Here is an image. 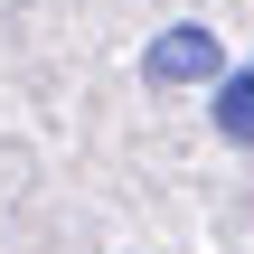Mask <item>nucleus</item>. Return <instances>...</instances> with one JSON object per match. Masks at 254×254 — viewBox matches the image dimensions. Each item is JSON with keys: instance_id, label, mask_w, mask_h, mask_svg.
<instances>
[{"instance_id": "nucleus-2", "label": "nucleus", "mask_w": 254, "mask_h": 254, "mask_svg": "<svg viewBox=\"0 0 254 254\" xmlns=\"http://www.w3.org/2000/svg\"><path fill=\"white\" fill-rule=\"evenodd\" d=\"M217 132L254 151V66H236V75H217Z\"/></svg>"}, {"instance_id": "nucleus-1", "label": "nucleus", "mask_w": 254, "mask_h": 254, "mask_svg": "<svg viewBox=\"0 0 254 254\" xmlns=\"http://www.w3.org/2000/svg\"><path fill=\"white\" fill-rule=\"evenodd\" d=\"M226 57H217V28H160L151 38V85H217Z\"/></svg>"}]
</instances>
